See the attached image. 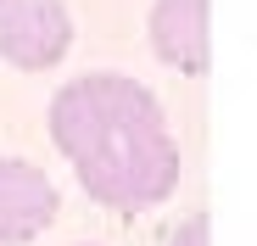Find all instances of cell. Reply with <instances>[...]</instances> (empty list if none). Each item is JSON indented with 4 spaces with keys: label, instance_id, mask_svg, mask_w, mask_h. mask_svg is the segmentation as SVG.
I'll return each mask as SVG.
<instances>
[{
    "label": "cell",
    "instance_id": "1",
    "mask_svg": "<svg viewBox=\"0 0 257 246\" xmlns=\"http://www.w3.org/2000/svg\"><path fill=\"white\" fill-rule=\"evenodd\" d=\"M51 140L84 196L112 213H151L179 190V146L157 95L128 73H78L51 95Z\"/></svg>",
    "mask_w": 257,
    "mask_h": 246
},
{
    "label": "cell",
    "instance_id": "2",
    "mask_svg": "<svg viewBox=\"0 0 257 246\" xmlns=\"http://www.w3.org/2000/svg\"><path fill=\"white\" fill-rule=\"evenodd\" d=\"M73 51V17L62 0H0V56L23 73H45Z\"/></svg>",
    "mask_w": 257,
    "mask_h": 246
},
{
    "label": "cell",
    "instance_id": "3",
    "mask_svg": "<svg viewBox=\"0 0 257 246\" xmlns=\"http://www.w3.org/2000/svg\"><path fill=\"white\" fill-rule=\"evenodd\" d=\"M56 207L62 196L34 162L0 157V246H28L34 235H45Z\"/></svg>",
    "mask_w": 257,
    "mask_h": 246
},
{
    "label": "cell",
    "instance_id": "4",
    "mask_svg": "<svg viewBox=\"0 0 257 246\" xmlns=\"http://www.w3.org/2000/svg\"><path fill=\"white\" fill-rule=\"evenodd\" d=\"M207 23H212V0H157L146 34H151V51L174 67L201 78L212 67V45H207Z\"/></svg>",
    "mask_w": 257,
    "mask_h": 246
},
{
    "label": "cell",
    "instance_id": "5",
    "mask_svg": "<svg viewBox=\"0 0 257 246\" xmlns=\"http://www.w3.org/2000/svg\"><path fill=\"white\" fill-rule=\"evenodd\" d=\"M168 246H212V218L207 213H190L174 224V235H168Z\"/></svg>",
    "mask_w": 257,
    "mask_h": 246
}]
</instances>
